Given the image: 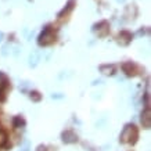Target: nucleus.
<instances>
[{"instance_id": "f3484780", "label": "nucleus", "mask_w": 151, "mask_h": 151, "mask_svg": "<svg viewBox=\"0 0 151 151\" xmlns=\"http://www.w3.org/2000/svg\"><path fill=\"white\" fill-rule=\"evenodd\" d=\"M144 101H146L147 108H150V93H148V92H147L146 96H144Z\"/></svg>"}, {"instance_id": "7ed1b4c3", "label": "nucleus", "mask_w": 151, "mask_h": 151, "mask_svg": "<svg viewBox=\"0 0 151 151\" xmlns=\"http://www.w3.org/2000/svg\"><path fill=\"white\" fill-rule=\"evenodd\" d=\"M93 32L96 33L97 37H107L110 33V24L107 21H101L93 27Z\"/></svg>"}, {"instance_id": "20e7f679", "label": "nucleus", "mask_w": 151, "mask_h": 151, "mask_svg": "<svg viewBox=\"0 0 151 151\" xmlns=\"http://www.w3.org/2000/svg\"><path fill=\"white\" fill-rule=\"evenodd\" d=\"M75 6H76V0H68L67 4H65V7L61 10L58 13V15H57L58 19H68V17L71 15L73 9H75Z\"/></svg>"}, {"instance_id": "f8f14e48", "label": "nucleus", "mask_w": 151, "mask_h": 151, "mask_svg": "<svg viewBox=\"0 0 151 151\" xmlns=\"http://www.w3.org/2000/svg\"><path fill=\"white\" fill-rule=\"evenodd\" d=\"M13 125H14V128H24V126H25V119H24L21 115H17V116L13 119Z\"/></svg>"}, {"instance_id": "f03ea898", "label": "nucleus", "mask_w": 151, "mask_h": 151, "mask_svg": "<svg viewBox=\"0 0 151 151\" xmlns=\"http://www.w3.org/2000/svg\"><path fill=\"white\" fill-rule=\"evenodd\" d=\"M54 42H55V32L50 27H47L46 29L39 35V37H37L39 46H50Z\"/></svg>"}, {"instance_id": "dca6fc26", "label": "nucleus", "mask_w": 151, "mask_h": 151, "mask_svg": "<svg viewBox=\"0 0 151 151\" xmlns=\"http://www.w3.org/2000/svg\"><path fill=\"white\" fill-rule=\"evenodd\" d=\"M6 139H7V136H6V133L0 130V146H3V144L6 143Z\"/></svg>"}, {"instance_id": "aec40b11", "label": "nucleus", "mask_w": 151, "mask_h": 151, "mask_svg": "<svg viewBox=\"0 0 151 151\" xmlns=\"http://www.w3.org/2000/svg\"><path fill=\"white\" fill-rule=\"evenodd\" d=\"M36 151H47V147L43 146V144H40V146L36 147Z\"/></svg>"}, {"instance_id": "9d476101", "label": "nucleus", "mask_w": 151, "mask_h": 151, "mask_svg": "<svg viewBox=\"0 0 151 151\" xmlns=\"http://www.w3.org/2000/svg\"><path fill=\"white\" fill-rule=\"evenodd\" d=\"M99 71H100L103 75L110 76V75H114L115 73V67L112 64H103L99 67Z\"/></svg>"}, {"instance_id": "1a4fd4ad", "label": "nucleus", "mask_w": 151, "mask_h": 151, "mask_svg": "<svg viewBox=\"0 0 151 151\" xmlns=\"http://www.w3.org/2000/svg\"><path fill=\"white\" fill-rule=\"evenodd\" d=\"M140 122H142V125H143V128L144 129H150L151 128V111H150V108H146V110L142 112Z\"/></svg>"}, {"instance_id": "6e6552de", "label": "nucleus", "mask_w": 151, "mask_h": 151, "mask_svg": "<svg viewBox=\"0 0 151 151\" xmlns=\"http://www.w3.org/2000/svg\"><path fill=\"white\" fill-rule=\"evenodd\" d=\"M132 39H133V35L129 31H121L118 33V36H116V42L121 46H128L129 43L132 42Z\"/></svg>"}, {"instance_id": "4468645a", "label": "nucleus", "mask_w": 151, "mask_h": 151, "mask_svg": "<svg viewBox=\"0 0 151 151\" xmlns=\"http://www.w3.org/2000/svg\"><path fill=\"white\" fill-rule=\"evenodd\" d=\"M7 83H9V79L6 76L3 72H0V90H3L6 86H7Z\"/></svg>"}, {"instance_id": "39448f33", "label": "nucleus", "mask_w": 151, "mask_h": 151, "mask_svg": "<svg viewBox=\"0 0 151 151\" xmlns=\"http://www.w3.org/2000/svg\"><path fill=\"white\" fill-rule=\"evenodd\" d=\"M137 14H139V9H137V6L134 4V3L128 4L126 7H125V10H124V17H125L126 21H134L136 17H137Z\"/></svg>"}, {"instance_id": "412c9836", "label": "nucleus", "mask_w": 151, "mask_h": 151, "mask_svg": "<svg viewBox=\"0 0 151 151\" xmlns=\"http://www.w3.org/2000/svg\"><path fill=\"white\" fill-rule=\"evenodd\" d=\"M105 122H107V119H105V118H103V119H101V121H100V122H97V126H99V128H101V126H103V125H105Z\"/></svg>"}, {"instance_id": "6ab92c4d", "label": "nucleus", "mask_w": 151, "mask_h": 151, "mask_svg": "<svg viewBox=\"0 0 151 151\" xmlns=\"http://www.w3.org/2000/svg\"><path fill=\"white\" fill-rule=\"evenodd\" d=\"M1 54L3 55L9 54V46H3V49H1Z\"/></svg>"}, {"instance_id": "0eeeda50", "label": "nucleus", "mask_w": 151, "mask_h": 151, "mask_svg": "<svg viewBox=\"0 0 151 151\" xmlns=\"http://www.w3.org/2000/svg\"><path fill=\"white\" fill-rule=\"evenodd\" d=\"M61 140L65 144H73V143L78 142V134L73 132V130H64L61 133Z\"/></svg>"}, {"instance_id": "ddd939ff", "label": "nucleus", "mask_w": 151, "mask_h": 151, "mask_svg": "<svg viewBox=\"0 0 151 151\" xmlns=\"http://www.w3.org/2000/svg\"><path fill=\"white\" fill-rule=\"evenodd\" d=\"M29 99L33 101V103H39L42 100V94L39 92H31L29 93Z\"/></svg>"}, {"instance_id": "4be33fe9", "label": "nucleus", "mask_w": 151, "mask_h": 151, "mask_svg": "<svg viewBox=\"0 0 151 151\" xmlns=\"http://www.w3.org/2000/svg\"><path fill=\"white\" fill-rule=\"evenodd\" d=\"M101 83H103V81H100V79H99V81H94L92 85H94V86H96V85H101Z\"/></svg>"}, {"instance_id": "9b49d317", "label": "nucleus", "mask_w": 151, "mask_h": 151, "mask_svg": "<svg viewBox=\"0 0 151 151\" xmlns=\"http://www.w3.org/2000/svg\"><path fill=\"white\" fill-rule=\"evenodd\" d=\"M39 60H40L39 53L33 51V53H31V54H29V57H28V65H29V67H32V68H35V67L39 64Z\"/></svg>"}, {"instance_id": "a211bd4d", "label": "nucleus", "mask_w": 151, "mask_h": 151, "mask_svg": "<svg viewBox=\"0 0 151 151\" xmlns=\"http://www.w3.org/2000/svg\"><path fill=\"white\" fill-rule=\"evenodd\" d=\"M28 150H29V142L25 140V142H24V146H22V151H28Z\"/></svg>"}, {"instance_id": "b1692460", "label": "nucleus", "mask_w": 151, "mask_h": 151, "mask_svg": "<svg viewBox=\"0 0 151 151\" xmlns=\"http://www.w3.org/2000/svg\"><path fill=\"white\" fill-rule=\"evenodd\" d=\"M116 1H119V3H124V1H126V0H116Z\"/></svg>"}, {"instance_id": "f257e3e1", "label": "nucleus", "mask_w": 151, "mask_h": 151, "mask_svg": "<svg viewBox=\"0 0 151 151\" xmlns=\"http://www.w3.org/2000/svg\"><path fill=\"white\" fill-rule=\"evenodd\" d=\"M139 139V130L134 125L129 124L124 128V130L119 134V142L122 144H134Z\"/></svg>"}, {"instance_id": "423d86ee", "label": "nucleus", "mask_w": 151, "mask_h": 151, "mask_svg": "<svg viewBox=\"0 0 151 151\" xmlns=\"http://www.w3.org/2000/svg\"><path fill=\"white\" fill-rule=\"evenodd\" d=\"M122 69L124 72L128 75V76H136L139 72H140V67L137 64H134L132 61H126L122 64Z\"/></svg>"}, {"instance_id": "2eb2a0df", "label": "nucleus", "mask_w": 151, "mask_h": 151, "mask_svg": "<svg viewBox=\"0 0 151 151\" xmlns=\"http://www.w3.org/2000/svg\"><path fill=\"white\" fill-rule=\"evenodd\" d=\"M51 99L53 100H61V99H64V94H61V93H53Z\"/></svg>"}, {"instance_id": "5701e85b", "label": "nucleus", "mask_w": 151, "mask_h": 151, "mask_svg": "<svg viewBox=\"0 0 151 151\" xmlns=\"http://www.w3.org/2000/svg\"><path fill=\"white\" fill-rule=\"evenodd\" d=\"M3 40V32H0V42Z\"/></svg>"}]
</instances>
